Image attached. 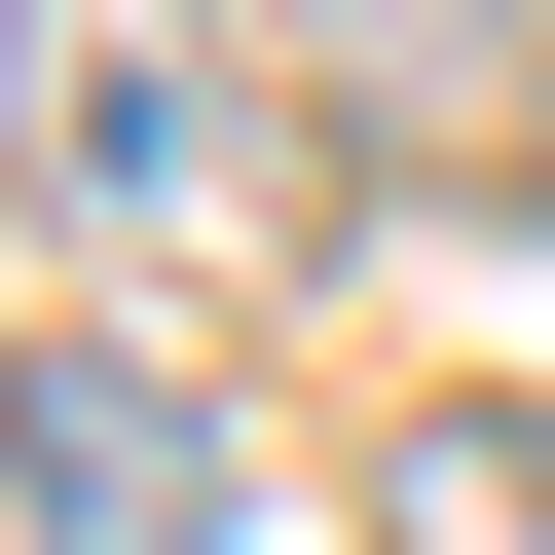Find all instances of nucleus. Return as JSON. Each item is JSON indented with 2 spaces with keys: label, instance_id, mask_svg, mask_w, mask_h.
<instances>
[{
  "label": "nucleus",
  "instance_id": "1",
  "mask_svg": "<svg viewBox=\"0 0 555 555\" xmlns=\"http://www.w3.org/2000/svg\"><path fill=\"white\" fill-rule=\"evenodd\" d=\"M0 149H38L112 259H297L334 222L297 38H222V0H0Z\"/></svg>",
  "mask_w": 555,
  "mask_h": 555
},
{
  "label": "nucleus",
  "instance_id": "2",
  "mask_svg": "<svg viewBox=\"0 0 555 555\" xmlns=\"http://www.w3.org/2000/svg\"><path fill=\"white\" fill-rule=\"evenodd\" d=\"M0 518H38V555H259V444L149 334H0Z\"/></svg>",
  "mask_w": 555,
  "mask_h": 555
},
{
  "label": "nucleus",
  "instance_id": "3",
  "mask_svg": "<svg viewBox=\"0 0 555 555\" xmlns=\"http://www.w3.org/2000/svg\"><path fill=\"white\" fill-rule=\"evenodd\" d=\"M297 112H334V149H444V185H481V149H555V112L481 75V0H297Z\"/></svg>",
  "mask_w": 555,
  "mask_h": 555
},
{
  "label": "nucleus",
  "instance_id": "4",
  "mask_svg": "<svg viewBox=\"0 0 555 555\" xmlns=\"http://www.w3.org/2000/svg\"><path fill=\"white\" fill-rule=\"evenodd\" d=\"M371 518H408V555H555V408H408Z\"/></svg>",
  "mask_w": 555,
  "mask_h": 555
}]
</instances>
